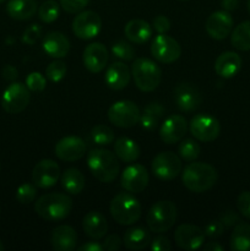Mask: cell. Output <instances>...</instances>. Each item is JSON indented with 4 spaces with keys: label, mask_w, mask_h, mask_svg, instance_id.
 Returning a JSON list of instances; mask_svg holds the SVG:
<instances>
[{
    "label": "cell",
    "mask_w": 250,
    "mask_h": 251,
    "mask_svg": "<svg viewBox=\"0 0 250 251\" xmlns=\"http://www.w3.org/2000/svg\"><path fill=\"white\" fill-rule=\"evenodd\" d=\"M42 47L50 58L61 59L68 55L69 50H70V42H69L68 37L64 36L63 33L53 31L44 36Z\"/></svg>",
    "instance_id": "44dd1931"
},
{
    "label": "cell",
    "mask_w": 250,
    "mask_h": 251,
    "mask_svg": "<svg viewBox=\"0 0 250 251\" xmlns=\"http://www.w3.org/2000/svg\"><path fill=\"white\" fill-rule=\"evenodd\" d=\"M37 196V186L34 184L25 183L20 185L16 190V200L22 205H28L33 202Z\"/></svg>",
    "instance_id": "74e56055"
},
{
    "label": "cell",
    "mask_w": 250,
    "mask_h": 251,
    "mask_svg": "<svg viewBox=\"0 0 250 251\" xmlns=\"http://www.w3.org/2000/svg\"><path fill=\"white\" fill-rule=\"evenodd\" d=\"M242 69V58L234 51H225L215 63V71L223 78L234 77Z\"/></svg>",
    "instance_id": "d4e9b609"
},
{
    "label": "cell",
    "mask_w": 250,
    "mask_h": 251,
    "mask_svg": "<svg viewBox=\"0 0 250 251\" xmlns=\"http://www.w3.org/2000/svg\"><path fill=\"white\" fill-rule=\"evenodd\" d=\"M114 152L115 156L124 163H132L137 161L141 153L139 145L130 137H119L115 140Z\"/></svg>",
    "instance_id": "83f0119b"
},
{
    "label": "cell",
    "mask_w": 250,
    "mask_h": 251,
    "mask_svg": "<svg viewBox=\"0 0 250 251\" xmlns=\"http://www.w3.org/2000/svg\"><path fill=\"white\" fill-rule=\"evenodd\" d=\"M91 137H92V141L98 146H108L114 142V131L107 125H96L91 130Z\"/></svg>",
    "instance_id": "e575fe53"
},
{
    "label": "cell",
    "mask_w": 250,
    "mask_h": 251,
    "mask_svg": "<svg viewBox=\"0 0 250 251\" xmlns=\"http://www.w3.org/2000/svg\"><path fill=\"white\" fill-rule=\"evenodd\" d=\"M26 86L32 92H42L47 86V78L41 73H31L26 77Z\"/></svg>",
    "instance_id": "ab89813d"
},
{
    "label": "cell",
    "mask_w": 250,
    "mask_h": 251,
    "mask_svg": "<svg viewBox=\"0 0 250 251\" xmlns=\"http://www.w3.org/2000/svg\"><path fill=\"white\" fill-rule=\"evenodd\" d=\"M201 249L203 251H225V248L217 242H208L207 244L202 245Z\"/></svg>",
    "instance_id": "f5cc1de1"
},
{
    "label": "cell",
    "mask_w": 250,
    "mask_h": 251,
    "mask_svg": "<svg viewBox=\"0 0 250 251\" xmlns=\"http://www.w3.org/2000/svg\"><path fill=\"white\" fill-rule=\"evenodd\" d=\"M88 4V0H60V6L68 14H78L83 11Z\"/></svg>",
    "instance_id": "60d3db41"
},
{
    "label": "cell",
    "mask_w": 250,
    "mask_h": 251,
    "mask_svg": "<svg viewBox=\"0 0 250 251\" xmlns=\"http://www.w3.org/2000/svg\"><path fill=\"white\" fill-rule=\"evenodd\" d=\"M176 207L172 201H157L146 216L147 227L156 234H162L171 229L176 220Z\"/></svg>",
    "instance_id": "8992f818"
},
{
    "label": "cell",
    "mask_w": 250,
    "mask_h": 251,
    "mask_svg": "<svg viewBox=\"0 0 250 251\" xmlns=\"http://www.w3.org/2000/svg\"><path fill=\"white\" fill-rule=\"evenodd\" d=\"M179 1H186V0H179Z\"/></svg>",
    "instance_id": "6f0895ef"
},
{
    "label": "cell",
    "mask_w": 250,
    "mask_h": 251,
    "mask_svg": "<svg viewBox=\"0 0 250 251\" xmlns=\"http://www.w3.org/2000/svg\"><path fill=\"white\" fill-rule=\"evenodd\" d=\"M4 249H5L4 244H2V242H1V240H0V251H2Z\"/></svg>",
    "instance_id": "db71d44e"
},
{
    "label": "cell",
    "mask_w": 250,
    "mask_h": 251,
    "mask_svg": "<svg viewBox=\"0 0 250 251\" xmlns=\"http://www.w3.org/2000/svg\"><path fill=\"white\" fill-rule=\"evenodd\" d=\"M6 11L11 19L26 21L37 12V2L36 0H9Z\"/></svg>",
    "instance_id": "4316f807"
},
{
    "label": "cell",
    "mask_w": 250,
    "mask_h": 251,
    "mask_svg": "<svg viewBox=\"0 0 250 251\" xmlns=\"http://www.w3.org/2000/svg\"><path fill=\"white\" fill-rule=\"evenodd\" d=\"M172 249V244L168 238L159 235L154 238L151 242V250L152 251H169Z\"/></svg>",
    "instance_id": "bcb514c9"
},
{
    "label": "cell",
    "mask_w": 250,
    "mask_h": 251,
    "mask_svg": "<svg viewBox=\"0 0 250 251\" xmlns=\"http://www.w3.org/2000/svg\"><path fill=\"white\" fill-rule=\"evenodd\" d=\"M237 208L240 215L250 220V191H243L237 199Z\"/></svg>",
    "instance_id": "7bdbcfd3"
},
{
    "label": "cell",
    "mask_w": 250,
    "mask_h": 251,
    "mask_svg": "<svg viewBox=\"0 0 250 251\" xmlns=\"http://www.w3.org/2000/svg\"><path fill=\"white\" fill-rule=\"evenodd\" d=\"M152 26L157 33H167L171 29V21L164 15H158V16L154 17Z\"/></svg>",
    "instance_id": "f6af8a7d"
},
{
    "label": "cell",
    "mask_w": 250,
    "mask_h": 251,
    "mask_svg": "<svg viewBox=\"0 0 250 251\" xmlns=\"http://www.w3.org/2000/svg\"><path fill=\"white\" fill-rule=\"evenodd\" d=\"M78 251H103L104 248H103L102 244L97 242H87L85 244H82L81 247L77 248Z\"/></svg>",
    "instance_id": "f907efd6"
},
{
    "label": "cell",
    "mask_w": 250,
    "mask_h": 251,
    "mask_svg": "<svg viewBox=\"0 0 250 251\" xmlns=\"http://www.w3.org/2000/svg\"><path fill=\"white\" fill-rule=\"evenodd\" d=\"M60 178V168L53 159H42L32 171V181L39 189H49Z\"/></svg>",
    "instance_id": "4fadbf2b"
},
{
    "label": "cell",
    "mask_w": 250,
    "mask_h": 251,
    "mask_svg": "<svg viewBox=\"0 0 250 251\" xmlns=\"http://www.w3.org/2000/svg\"><path fill=\"white\" fill-rule=\"evenodd\" d=\"M141 112L131 100H119L113 103L108 109V119L117 127L129 129L140 122Z\"/></svg>",
    "instance_id": "52a82bcc"
},
{
    "label": "cell",
    "mask_w": 250,
    "mask_h": 251,
    "mask_svg": "<svg viewBox=\"0 0 250 251\" xmlns=\"http://www.w3.org/2000/svg\"><path fill=\"white\" fill-rule=\"evenodd\" d=\"M151 54L159 63L172 64L180 56V44L166 33H158L151 43Z\"/></svg>",
    "instance_id": "8fae6325"
},
{
    "label": "cell",
    "mask_w": 250,
    "mask_h": 251,
    "mask_svg": "<svg viewBox=\"0 0 250 251\" xmlns=\"http://www.w3.org/2000/svg\"><path fill=\"white\" fill-rule=\"evenodd\" d=\"M82 229L91 239H102L105 237L108 230L107 218L98 211H91L83 217Z\"/></svg>",
    "instance_id": "cb8c5ba5"
},
{
    "label": "cell",
    "mask_w": 250,
    "mask_h": 251,
    "mask_svg": "<svg viewBox=\"0 0 250 251\" xmlns=\"http://www.w3.org/2000/svg\"><path fill=\"white\" fill-rule=\"evenodd\" d=\"M60 7L59 4L54 0H47L39 6L38 9V17L44 24H51L59 17Z\"/></svg>",
    "instance_id": "d590c367"
},
{
    "label": "cell",
    "mask_w": 250,
    "mask_h": 251,
    "mask_svg": "<svg viewBox=\"0 0 250 251\" xmlns=\"http://www.w3.org/2000/svg\"><path fill=\"white\" fill-rule=\"evenodd\" d=\"M66 64L63 60H55L47 66L46 76L51 82H59L66 75Z\"/></svg>",
    "instance_id": "f35d334b"
},
{
    "label": "cell",
    "mask_w": 250,
    "mask_h": 251,
    "mask_svg": "<svg viewBox=\"0 0 250 251\" xmlns=\"http://www.w3.org/2000/svg\"><path fill=\"white\" fill-rule=\"evenodd\" d=\"M230 250L250 251V225L237 223L230 235Z\"/></svg>",
    "instance_id": "1f68e13d"
},
{
    "label": "cell",
    "mask_w": 250,
    "mask_h": 251,
    "mask_svg": "<svg viewBox=\"0 0 250 251\" xmlns=\"http://www.w3.org/2000/svg\"><path fill=\"white\" fill-rule=\"evenodd\" d=\"M1 75L4 80L14 82V81H16L17 77H19V71H17V69L15 68L14 65H5L4 68H2Z\"/></svg>",
    "instance_id": "681fc988"
},
{
    "label": "cell",
    "mask_w": 250,
    "mask_h": 251,
    "mask_svg": "<svg viewBox=\"0 0 250 251\" xmlns=\"http://www.w3.org/2000/svg\"><path fill=\"white\" fill-rule=\"evenodd\" d=\"M5 1V0H0V4H1V2H4Z\"/></svg>",
    "instance_id": "9f6ffc18"
},
{
    "label": "cell",
    "mask_w": 250,
    "mask_h": 251,
    "mask_svg": "<svg viewBox=\"0 0 250 251\" xmlns=\"http://www.w3.org/2000/svg\"><path fill=\"white\" fill-rule=\"evenodd\" d=\"M130 77H131V71L127 68V65L117 61V63H113L112 65L107 68L104 81L110 90L120 91L124 90L129 85Z\"/></svg>",
    "instance_id": "7402d4cb"
},
{
    "label": "cell",
    "mask_w": 250,
    "mask_h": 251,
    "mask_svg": "<svg viewBox=\"0 0 250 251\" xmlns=\"http://www.w3.org/2000/svg\"><path fill=\"white\" fill-rule=\"evenodd\" d=\"M113 220L122 226H131L141 217L142 208L139 200L131 193H119L112 199L109 205Z\"/></svg>",
    "instance_id": "277c9868"
},
{
    "label": "cell",
    "mask_w": 250,
    "mask_h": 251,
    "mask_svg": "<svg viewBox=\"0 0 250 251\" xmlns=\"http://www.w3.org/2000/svg\"><path fill=\"white\" fill-rule=\"evenodd\" d=\"M31 93L28 87L21 82H11L1 96V107L9 114H19L29 104Z\"/></svg>",
    "instance_id": "ba28073f"
},
{
    "label": "cell",
    "mask_w": 250,
    "mask_h": 251,
    "mask_svg": "<svg viewBox=\"0 0 250 251\" xmlns=\"http://www.w3.org/2000/svg\"><path fill=\"white\" fill-rule=\"evenodd\" d=\"M87 166L92 176L100 183H112L119 174V162L114 153L105 149H95L88 153Z\"/></svg>",
    "instance_id": "3957f363"
},
{
    "label": "cell",
    "mask_w": 250,
    "mask_h": 251,
    "mask_svg": "<svg viewBox=\"0 0 250 251\" xmlns=\"http://www.w3.org/2000/svg\"><path fill=\"white\" fill-rule=\"evenodd\" d=\"M174 100L181 112H194L200 107L202 96L199 88L193 83H179L174 88Z\"/></svg>",
    "instance_id": "d6986e66"
},
{
    "label": "cell",
    "mask_w": 250,
    "mask_h": 251,
    "mask_svg": "<svg viewBox=\"0 0 250 251\" xmlns=\"http://www.w3.org/2000/svg\"><path fill=\"white\" fill-rule=\"evenodd\" d=\"M61 186L66 193L77 195L85 188V176L76 168H68L63 172L60 178Z\"/></svg>",
    "instance_id": "4dcf8cb0"
},
{
    "label": "cell",
    "mask_w": 250,
    "mask_h": 251,
    "mask_svg": "<svg viewBox=\"0 0 250 251\" xmlns=\"http://www.w3.org/2000/svg\"><path fill=\"white\" fill-rule=\"evenodd\" d=\"M123 243H124L125 248L129 250H142L149 247L151 243V234L149 230L144 229V228H130L125 232L124 237H123Z\"/></svg>",
    "instance_id": "f1b7e54d"
},
{
    "label": "cell",
    "mask_w": 250,
    "mask_h": 251,
    "mask_svg": "<svg viewBox=\"0 0 250 251\" xmlns=\"http://www.w3.org/2000/svg\"><path fill=\"white\" fill-rule=\"evenodd\" d=\"M189 130L194 139L201 142L215 141L221 132V124L212 115L203 113L198 114L189 123Z\"/></svg>",
    "instance_id": "30bf717a"
},
{
    "label": "cell",
    "mask_w": 250,
    "mask_h": 251,
    "mask_svg": "<svg viewBox=\"0 0 250 251\" xmlns=\"http://www.w3.org/2000/svg\"><path fill=\"white\" fill-rule=\"evenodd\" d=\"M73 32L80 39H92L100 32L102 20L95 11H81L73 21Z\"/></svg>",
    "instance_id": "7c38bea8"
},
{
    "label": "cell",
    "mask_w": 250,
    "mask_h": 251,
    "mask_svg": "<svg viewBox=\"0 0 250 251\" xmlns=\"http://www.w3.org/2000/svg\"><path fill=\"white\" fill-rule=\"evenodd\" d=\"M152 173L154 176L164 181H169L175 179L183 169L181 158L174 152L166 151L161 152L153 158L151 164Z\"/></svg>",
    "instance_id": "9c48e42d"
},
{
    "label": "cell",
    "mask_w": 250,
    "mask_h": 251,
    "mask_svg": "<svg viewBox=\"0 0 250 251\" xmlns=\"http://www.w3.org/2000/svg\"><path fill=\"white\" fill-rule=\"evenodd\" d=\"M122 242L123 240L120 239L119 235L117 234H110L108 237H105L104 242H103V248L108 251H117L120 249L122 247Z\"/></svg>",
    "instance_id": "7dc6e473"
},
{
    "label": "cell",
    "mask_w": 250,
    "mask_h": 251,
    "mask_svg": "<svg viewBox=\"0 0 250 251\" xmlns=\"http://www.w3.org/2000/svg\"><path fill=\"white\" fill-rule=\"evenodd\" d=\"M73 200L69 195L61 193L44 194L34 202L37 215L48 222H58L70 215Z\"/></svg>",
    "instance_id": "7a4b0ae2"
},
{
    "label": "cell",
    "mask_w": 250,
    "mask_h": 251,
    "mask_svg": "<svg viewBox=\"0 0 250 251\" xmlns=\"http://www.w3.org/2000/svg\"><path fill=\"white\" fill-rule=\"evenodd\" d=\"M83 65L90 73L100 74L107 66L108 63V50L105 46L100 42L88 44L83 50L82 55Z\"/></svg>",
    "instance_id": "ffe728a7"
},
{
    "label": "cell",
    "mask_w": 250,
    "mask_h": 251,
    "mask_svg": "<svg viewBox=\"0 0 250 251\" xmlns=\"http://www.w3.org/2000/svg\"><path fill=\"white\" fill-rule=\"evenodd\" d=\"M125 37L135 44L146 43L152 36V27L145 20L135 19L127 22L124 28Z\"/></svg>",
    "instance_id": "484cf974"
},
{
    "label": "cell",
    "mask_w": 250,
    "mask_h": 251,
    "mask_svg": "<svg viewBox=\"0 0 250 251\" xmlns=\"http://www.w3.org/2000/svg\"><path fill=\"white\" fill-rule=\"evenodd\" d=\"M112 53L115 58L123 61H131L135 58V48L131 43L125 41H118L112 46Z\"/></svg>",
    "instance_id": "8d00e7d4"
},
{
    "label": "cell",
    "mask_w": 250,
    "mask_h": 251,
    "mask_svg": "<svg viewBox=\"0 0 250 251\" xmlns=\"http://www.w3.org/2000/svg\"><path fill=\"white\" fill-rule=\"evenodd\" d=\"M41 36H42V27L37 24L31 25L28 28L25 29L24 34H22V42H24L25 44H28V46H33V44L38 41Z\"/></svg>",
    "instance_id": "b9f144b4"
},
{
    "label": "cell",
    "mask_w": 250,
    "mask_h": 251,
    "mask_svg": "<svg viewBox=\"0 0 250 251\" xmlns=\"http://www.w3.org/2000/svg\"><path fill=\"white\" fill-rule=\"evenodd\" d=\"M205 235L206 237L211 238V239H213V238H218L220 235L223 234V232H225V227H223V225L221 223L220 220H215V221H211L210 223H207L205 227Z\"/></svg>",
    "instance_id": "ee69618b"
},
{
    "label": "cell",
    "mask_w": 250,
    "mask_h": 251,
    "mask_svg": "<svg viewBox=\"0 0 250 251\" xmlns=\"http://www.w3.org/2000/svg\"><path fill=\"white\" fill-rule=\"evenodd\" d=\"M205 232L198 226L184 223L180 225L174 232V242L183 250H198L205 242Z\"/></svg>",
    "instance_id": "9a60e30c"
},
{
    "label": "cell",
    "mask_w": 250,
    "mask_h": 251,
    "mask_svg": "<svg viewBox=\"0 0 250 251\" xmlns=\"http://www.w3.org/2000/svg\"><path fill=\"white\" fill-rule=\"evenodd\" d=\"M188 122L183 115H169L161 125L159 137L167 145H174L180 142L188 131Z\"/></svg>",
    "instance_id": "2e32d148"
},
{
    "label": "cell",
    "mask_w": 250,
    "mask_h": 251,
    "mask_svg": "<svg viewBox=\"0 0 250 251\" xmlns=\"http://www.w3.org/2000/svg\"><path fill=\"white\" fill-rule=\"evenodd\" d=\"M86 142L78 136H65L55 145V156L60 161L75 162L86 154Z\"/></svg>",
    "instance_id": "e0dca14e"
},
{
    "label": "cell",
    "mask_w": 250,
    "mask_h": 251,
    "mask_svg": "<svg viewBox=\"0 0 250 251\" xmlns=\"http://www.w3.org/2000/svg\"><path fill=\"white\" fill-rule=\"evenodd\" d=\"M220 221L225 229V228H230L234 225H237V223L239 222V217H238L237 213L233 212V211H225V213L221 215Z\"/></svg>",
    "instance_id": "c3c4849f"
},
{
    "label": "cell",
    "mask_w": 250,
    "mask_h": 251,
    "mask_svg": "<svg viewBox=\"0 0 250 251\" xmlns=\"http://www.w3.org/2000/svg\"><path fill=\"white\" fill-rule=\"evenodd\" d=\"M230 43L238 50H250V21L242 22L233 29Z\"/></svg>",
    "instance_id": "d6a6232c"
},
{
    "label": "cell",
    "mask_w": 250,
    "mask_h": 251,
    "mask_svg": "<svg viewBox=\"0 0 250 251\" xmlns=\"http://www.w3.org/2000/svg\"><path fill=\"white\" fill-rule=\"evenodd\" d=\"M233 29V17L225 10L215 11L206 20V32L211 38L222 41L227 38Z\"/></svg>",
    "instance_id": "ac0fdd59"
},
{
    "label": "cell",
    "mask_w": 250,
    "mask_h": 251,
    "mask_svg": "<svg viewBox=\"0 0 250 251\" xmlns=\"http://www.w3.org/2000/svg\"><path fill=\"white\" fill-rule=\"evenodd\" d=\"M248 11H249L250 12V0H248Z\"/></svg>",
    "instance_id": "11a10c76"
},
{
    "label": "cell",
    "mask_w": 250,
    "mask_h": 251,
    "mask_svg": "<svg viewBox=\"0 0 250 251\" xmlns=\"http://www.w3.org/2000/svg\"><path fill=\"white\" fill-rule=\"evenodd\" d=\"M178 153L181 159L185 162H194L198 159V157L201 153V147L195 140L193 139H185L181 140L180 144L178 146Z\"/></svg>",
    "instance_id": "836d02e7"
},
{
    "label": "cell",
    "mask_w": 250,
    "mask_h": 251,
    "mask_svg": "<svg viewBox=\"0 0 250 251\" xmlns=\"http://www.w3.org/2000/svg\"><path fill=\"white\" fill-rule=\"evenodd\" d=\"M164 112H166V109L161 103L152 102L147 104L145 109L142 110L141 117H140L141 126L147 131H153L161 123Z\"/></svg>",
    "instance_id": "f546056e"
},
{
    "label": "cell",
    "mask_w": 250,
    "mask_h": 251,
    "mask_svg": "<svg viewBox=\"0 0 250 251\" xmlns=\"http://www.w3.org/2000/svg\"><path fill=\"white\" fill-rule=\"evenodd\" d=\"M239 5V0H221V6L225 11H234Z\"/></svg>",
    "instance_id": "816d5d0a"
},
{
    "label": "cell",
    "mask_w": 250,
    "mask_h": 251,
    "mask_svg": "<svg viewBox=\"0 0 250 251\" xmlns=\"http://www.w3.org/2000/svg\"><path fill=\"white\" fill-rule=\"evenodd\" d=\"M131 75L136 87L142 92L154 91L162 80L161 68L154 61L147 58H139L134 61Z\"/></svg>",
    "instance_id": "5b68a950"
},
{
    "label": "cell",
    "mask_w": 250,
    "mask_h": 251,
    "mask_svg": "<svg viewBox=\"0 0 250 251\" xmlns=\"http://www.w3.org/2000/svg\"><path fill=\"white\" fill-rule=\"evenodd\" d=\"M218 178L215 167L203 162H190L181 173L184 186L191 193H205L213 188Z\"/></svg>",
    "instance_id": "6da1fadb"
},
{
    "label": "cell",
    "mask_w": 250,
    "mask_h": 251,
    "mask_svg": "<svg viewBox=\"0 0 250 251\" xmlns=\"http://www.w3.org/2000/svg\"><path fill=\"white\" fill-rule=\"evenodd\" d=\"M149 173L142 164H130L123 171L120 178V185L125 191L131 194H139L146 189L149 184Z\"/></svg>",
    "instance_id": "5bb4252c"
},
{
    "label": "cell",
    "mask_w": 250,
    "mask_h": 251,
    "mask_svg": "<svg viewBox=\"0 0 250 251\" xmlns=\"http://www.w3.org/2000/svg\"><path fill=\"white\" fill-rule=\"evenodd\" d=\"M50 243L55 251H73L77 245V233L70 226H58L51 233Z\"/></svg>",
    "instance_id": "603a6c76"
}]
</instances>
